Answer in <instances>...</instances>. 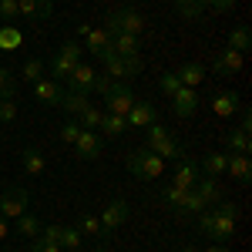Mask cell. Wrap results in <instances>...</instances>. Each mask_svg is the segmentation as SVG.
Listing matches in <instances>:
<instances>
[{
  "mask_svg": "<svg viewBox=\"0 0 252 252\" xmlns=\"http://www.w3.org/2000/svg\"><path fill=\"white\" fill-rule=\"evenodd\" d=\"M44 78V61L40 58H31L24 67H20V81H27V84H34V81Z\"/></svg>",
  "mask_w": 252,
  "mask_h": 252,
  "instance_id": "cell-37",
  "label": "cell"
},
{
  "mask_svg": "<svg viewBox=\"0 0 252 252\" xmlns=\"http://www.w3.org/2000/svg\"><path fill=\"white\" fill-rule=\"evenodd\" d=\"M125 121H128V128H148V125L158 121V108L152 101H135L131 111L125 115Z\"/></svg>",
  "mask_w": 252,
  "mask_h": 252,
  "instance_id": "cell-9",
  "label": "cell"
},
{
  "mask_svg": "<svg viewBox=\"0 0 252 252\" xmlns=\"http://www.w3.org/2000/svg\"><path fill=\"white\" fill-rule=\"evenodd\" d=\"M202 209H209V205H205V202H202V198H198V192H195V189H189V192H185V198H182V205H178V219H192V215H198L202 212Z\"/></svg>",
  "mask_w": 252,
  "mask_h": 252,
  "instance_id": "cell-27",
  "label": "cell"
},
{
  "mask_svg": "<svg viewBox=\"0 0 252 252\" xmlns=\"http://www.w3.org/2000/svg\"><path fill=\"white\" fill-rule=\"evenodd\" d=\"M34 97H37L40 104H47V108H58L61 97H64V88H61V81H34Z\"/></svg>",
  "mask_w": 252,
  "mask_h": 252,
  "instance_id": "cell-12",
  "label": "cell"
},
{
  "mask_svg": "<svg viewBox=\"0 0 252 252\" xmlns=\"http://www.w3.org/2000/svg\"><path fill=\"white\" fill-rule=\"evenodd\" d=\"M104 31H108V34H135V37H138V34L145 31V17L138 14L135 7H118V10L108 14Z\"/></svg>",
  "mask_w": 252,
  "mask_h": 252,
  "instance_id": "cell-2",
  "label": "cell"
},
{
  "mask_svg": "<svg viewBox=\"0 0 252 252\" xmlns=\"http://www.w3.org/2000/svg\"><path fill=\"white\" fill-rule=\"evenodd\" d=\"M225 152H229V155H249V152H252L249 131H242V128H232V131L225 135Z\"/></svg>",
  "mask_w": 252,
  "mask_h": 252,
  "instance_id": "cell-19",
  "label": "cell"
},
{
  "mask_svg": "<svg viewBox=\"0 0 252 252\" xmlns=\"http://www.w3.org/2000/svg\"><path fill=\"white\" fill-rule=\"evenodd\" d=\"M97 131H101V138H118V135H125V131H128V121H125L121 115H108V111H104Z\"/></svg>",
  "mask_w": 252,
  "mask_h": 252,
  "instance_id": "cell-24",
  "label": "cell"
},
{
  "mask_svg": "<svg viewBox=\"0 0 252 252\" xmlns=\"http://www.w3.org/2000/svg\"><path fill=\"white\" fill-rule=\"evenodd\" d=\"M175 74L182 81V88H198V84L205 81V67H202V64H182Z\"/></svg>",
  "mask_w": 252,
  "mask_h": 252,
  "instance_id": "cell-23",
  "label": "cell"
},
{
  "mask_svg": "<svg viewBox=\"0 0 252 252\" xmlns=\"http://www.w3.org/2000/svg\"><path fill=\"white\" fill-rule=\"evenodd\" d=\"M24 44V34H20L14 24H0V51H17Z\"/></svg>",
  "mask_w": 252,
  "mask_h": 252,
  "instance_id": "cell-28",
  "label": "cell"
},
{
  "mask_svg": "<svg viewBox=\"0 0 252 252\" xmlns=\"http://www.w3.org/2000/svg\"><path fill=\"white\" fill-rule=\"evenodd\" d=\"M97 61H104V67H108L111 81H131L138 71H141V58H118L115 47H111V51H104Z\"/></svg>",
  "mask_w": 252,
  "mask_h": 252,
  "instance_id": "cell-4",
  "label": "cell"
},
{
  "mask_svg": "<svg viewBox=\"0 0 252 252\" xmlns=\"http://www.w3.org/2000/svg\"><path fill=\"white\" fill-rule=\"evenodd\" d=\"M81 51H84V47H81L78 40H64V44L58 47V54H61V58L74 61V64H81Z\"/></svg>",
  "mask_w": 252,
  "mask_h": 252,
  "instance_id": "cell-41",
  "label": "cell"
},
{
  "mask_svg": "<svg viewBox=\"0 0 252 252\" xmlns=\"http://www.w3.org/2000/svg\"><path fill=\"white\" fill-rule=\"evenodd\" d=\"M202 3H205V7H212L215 14H229V10L235 7V0H202Z\"/></svg>",
  "mask_w": 252,
  "mask_h": 252,
  "instance_id": "cell-48",
  "label": "cell"
},
{
  "mask_svg": "<svg viewBox=\"0 0 252 252\" xmlns=\"http://www.w3.org/2000/svg\"><path fill=\"white\" fill-rule=\"evenodd\" d=\"M128 172L135 175V178H141V182H152V178H158V175L165 172V158H158L148 148H138V152L128 155Z\"/></svg>",
  "mask_w": 252,
  "mask_h": 252,
  "instance_id": "cell-1",
  "label": "cell"
},
{
  "mask_svg": "<svg viewBox=\"0 0 252 252\" xmlns=\"http://www.w3.org/2000/svg\"><path fill=\"white\" fill-rule=\"evenodd\" d=\"M229 47H232V51H239V54H249V47H252V31H249V24H239V27H232V34H229Z\"/></svg>",
  "mask_w": 252,
  "mask_h": 252,
  "instance_id": "cell-26",
  "label": "cell"
},
{
  "mask_svg": "<svg viewBox=\"0 0 252 252\" xmlns=\"http://www.w3.org/2000/svg\"><path fill=\"white\" fill-rule=\"evenodd\" d=\"M225 161H229V152H209V155L202 158V172L209 175V178H219V175H225Z\"/></svg>",
  "mask_w": 252,
  "mask_h": 252,
  "instance_id": "cell-21",
  "label": "cell"
},
{
  "mask_svg": "<svg viewBox=\"0 0 252 252\" xmlns=\"http://www.w3.org/2000/svg\"><path fill=\"white\" fill-rule=\"evenodd\" d=\"M20 17L17 0H0V24H14Z\"/></svg>",
  "mask_w": 252,
  "mask_h": 252,
  "instance_id": "cell-44",
  "label": "cell"
},
{
  "mask_svg": "<svg viewBox=\"0 0 252 252\" xmlns=\"http://www.w3.org/2000/svg\"><path fill=\"white\" fill-rule=\"evenodd\" d=\"M31 252H64V249H61L58 242H47V239H40V235H37V239L31 242Z\"/></svg>",
  "mask_w": 252,
  "mask_h": 252,
  "instance_id": "cell-47",
  "label": "cell"
},
{
  "mask_svg": "<svg viewBox=\"0 0 252 252\" xmlns=\"http://www.w3.org/2000/svg\"><path fill=\"white\" fill-rule=\"evenodd\" d=\"M158 88H161V91H165V94L172 97L175 91H178V88H182V81H178V74H175V71H168V74H158Z\"/></svg>",
  "mask_w": 252,
  "mask_h": 252,
  "instance_id": "cell-43",
  "label": "cell"
},
{
  "mask_svg": "<svg viewBox=\"0 0 252 252\" xmlns=\"http://www.w3.org/2000/svg\"><path fill=\"white\" fill-rule=\"evenodd\" d=\"M88 104H91V101H88V94H78V91H64V97H61L58 108H64L67 115H81Z\"/></svg>",
  "mask_w": 252,
  "mask_h": 252,
  "instance_id": "cell-29",
  "label": "cell"
},
{
  "mask_svg": "<svg viewBox=\"0 0 252 252\" xmlns=\"http://www.w3.org/2000/svg\"><path fill=\"white\" fill-rule=\"evenodd\" d=\"M128 215H131V205H128L125 198H115V202H108V205H104V212L97 215V219H101V229H104V235L115 232V229H121V225L128 222Z\"/></svg>",
  "mask_w": 252,
  "mask_h": 252,
  "instance_id": "cell-6",
  "label": "cell"
},
{
  "mask_svg": "<svg viewBox=\"0 0 252 252\" xmlns=\"http://www.w3.org/2000/svg\"><path fill=\"white\" fill-rule=\"evenodd\" d=\"M239 104H242V97L235 94V91H219V94L212 97V111L219 118H232L235 111H239Z\"/></svg>",
  "mask_w": 252,
  "mask_h": 252,
  "instance_id": "cell-18",
  "label": "cell"
},
{
  "mask_svg": "<svg viewBox=\"0 0 252 252\" xmlns=\"http://www.w3.org/2000/svg\"><path fill=\"white\" fill-rule=\"evenodd\" d=\"M17 118V101L14 97H0V121H14Z\"/></svg>",
  "mask_w": 252,
  "mask_h": 252,
  "instance_id": "cell-45",
  "label": "cell"
},
{
  "mask_svg": "<svg viewBox=\"0 0 252 252\" xmlns=\"http://www.w3.org/2000/svg\"><path fill=\"white\" fill-rule=\"evenodd\" d=\"M242 64H246V54H239V51H232V47H225V51L215 54L212 71H215V74H239Z\"/></svg>",
  "mask_w": 252,
  "mask_h": 252,
  "instance_id": "cell-10",
  "label": "cell"
},
{
  "mask_svg": "<svg viewBox=\"0 0 252 252\" xmlns=\"http://www.w3.org/2000/svg\"><path fill=\"white\" fill-rule=\"evenodd\" d=\"M94 84H97V71L91 64H84L81 61L78 67L71 71V78H67V91H78V94H94Z\"/></svg>",
  "mask_w": 252,
  "mask_h": 252,
  "instance_id": "cell-7",
  "label": "cell"
},
{
  "mask_svg": "<svg viewBox=\"0 0 252 252\" xmlns=\"http://www.w3.org/2000/svg\"><path fill=\"white\" fill-rule=\"evenodd\" d=\"M27 212V189L24 185H7L0 195V215L3 219H17Z\"/></svg>",
  "mask_w": 252,
  "mask_h": 252,
  "instance_id": "cell-5",
  "label": "cell"
},
{
  "mask_svg": "<svg viewBox=\"0 0 252 252\" xmlns=\"http://www.w3.org/2000/svg\"><path fill=\"white\" fill-rule=\"evenodd\" d=\"M212 212H215V209H212ZM232 232H235V219L215 212V225H212V235H209V239H215V242H229Z\"/></svg>",
  "mask_w": 252,
  "mask_h": 252,
  "instance_id": "cell-25",
  "label": "cell"
},
{
  "mask_svg": "<svg viewBox=\"0 0 252 252\" xmlns=\"http://www.w3.org/2000/svg\"><path fill=\"white\" fill-rule=\"evenodd\" d=\"M195 108H198V91L195 88H178L172 94V111L178 118H192Z\"/></svg>",
  "mask_w": 252,
  "mask_h": 252,
  "instance_id": "cell-11",
  "label": "cell"
},
{
  "mask_svg": "<svg viewBox=\"0 0 252 252\" xmlns=\"http://www.w3.org/2000/svg\"><path fill=\"white\" fill-rule=\"evenodd\" d=\"M172 135V131H168V128H165V125H148V128H145V148H155L158 141H165V138Z\"/></svg>",
  "mask_w": 252,
  "mask_h": 252,
  "instance_id": "cell-39",
  "label": "cell"
},
{
  "mask_svg": "<svg viewBox=\"0 0 252 252\" xmlns=\"http://www.w3.org/2000/svg\"><path fill=\"white\" fill-rule=\"evenodd\" d=\"M7 235H10V229H7V219H3V215H0V242H3V239H7Z\"/></svg>",
  "mask_w": 252,
  "mask_h": 252,
  "instance_id": "cell-51",
  "label": "cell"
},
{
  "mask_svg": "<svg viewBox=\"0 0 252 252\" xmlns=\"http://www.w3.org/2000/svg\"><path fill=\"white\" fill-rule=\"evenodd\" d=\"M131 104H135V91L128 88V81H111L108 91H104V111L125 118L131 111Z\"/></svg>",
  "mask_w": 252,
  "mask_h": 252,
  "instance_id": "cell-3",
  "label": "cell"
},
{
  "mask_svg": "<svg viewBox=\"0 0 252 252\" xmlns=\"http://www.w3.org/2000/svg\"><path fill=\"white\" fill-rule=\"evenodd\" d=\"M20 161H24V172L31 175V178L44 175V168H47V161H44V152H37V148H24Z\"/></svg>",
  "mask_w": 252,
  "mask_h": 252,
  "instance_id": "cell-22",
  "label": "cell"
},
{
  "mask_svg": "<svg viewBox=\"0 0 252 252\" xmlns=\"http://www.w3.org/2000/svg\"><path fill=\"white\" fill-rule=\"evenodd\" d=\"M81 131H84V128H81L78 121H67V125H64V128L58 131V138L64 141V145H74V141L81 138Z\"/></svg>",
  "mask_w": 252,
  "mask_h": 252,
  "instance_id": "cell-42",
  "label": "cell"
},
{
  "mask_svg": "<svg viewBox=\"0 0 252 252\" xmlns=\"http://www.w3.org/2000/svg\"><path fill=\"white\" fill-rule=\"evenodd\" d=\"M81 47H88L94 58H101L104 51H111V34L104 31V27H91L88 34H84V44Z\"/></svg>",
  "mask_w": 252,
  "mask_h": 252,
  "instance_id": "cell-15",
  "label": "cell"
},
{
  "mask_svg": "<svg viewBox=\"0 0 252 252\" xmlns=\"http://www.w3.org/2000/svg\"><path fill=\"white\" fill-rule=\"evenodd\" d=\"M198 175H202V168L195 165L192 158H178V165H175V182L172 185H178V189H195V182H198Z\"/></svg>",
  "mask_w": 252,
  "mask_h": 252,
  "instance_id": "cell-13",
  "label": "cell"
},
{
  "mask_svg": "<svg viewBox=\"0 0 252 252\" xmlns=\"http://www.w3.org/2000/svg\"><path fill=\"white\" fill-rule=\"evenodd\" d=\"M81 128H84V131H97V128H101V118H104V111H101V108H94V104H88V108H84V111H81Z\"/></svg>",
  "mask_w": 252,
  "mask_h": 252,
  "instance_id": "cell-33",
  "label": "cell"
},
{
  "mask_svg": "<svg viewBox=\"0 0 252 252\" xmlns=\"http://www.w3.org/2000/svg\"><path fill=\"white\" fill-rule=\"evenodd\" d=\"M74 67H78L74 61H67V58H61V54H54V58H51V74H54V78H51V81H67Z\"/></svg>",
  "mask_w": 252,
  "mask_h": 252,
  "instance_id": "cell-34",
  "label": "cell"
},
{
  "mask_svg": "<svg viewBox=\"0 0 252 252\" xmlns=\"http://www.w3.org/2000/svg\"><path fill=\"white\" fill-rule=\"evenodd\" d=\"M225 172L232 175V182H239V185H249V178H252V158H249V155H229V161H225Z\"/></svg>",
  "mask_w": 252,
  "mask_h": 252,
  "instance_id": "cell-14",
  "label": "cell"
},
{
  "mask_svg": "<svg viewBox=\"0 0 252 252\" xmlns=\"http://www.w3.org/2000/svg\"><path fill=\"white\" fill-rule=\"evenodd\" d=\"M74 152H78L81 161H94V158L104 152V138H101V131H81V138L74 141Z\"/></svg>",
  "mask_w": 252,
  "mask_h": 252,
  "instance_id": "cell-8",
  "label": "cell"
},
{
  "mask_svg": "<svg viewBox=\"0 0 252 252\" xmlns=\"http://www.w3.org/2000/svg\"><path fill=\"white\" fill-rule=\"evenodd\" d=\"M195 192H198V198H202L205 205H219V202H222V189H219V178L198 175V182H195Z\"/></svg>",
  "mask_w": 252,
  "mask_h": 252,
  "instance_id": "cell-17",
  "label": "cell"
},
{
  "mask_svg": "<svg viewBox=\"0 0 252 252\" xmlns=\"http://www.w3.org/2000/svg\"><path fill=\"white\" fill-rule=\"evenodd\" d=\"M148 152H155L158 158H175V161H178V158L185 155V148H182V145H178V141H175L172 135L165 138V141H158L155 148H148Z\"/></svg>",
  "mask_w": 252,
  "mask_h": 252,
  "instance_id": "cell-32",
  "label": "cell"
},
{
  "mask_svg": "<svg viewBox=\"0 0 252 252\" xmlns=\"http://www.w3.org/2000/svg\"><path fill=\"white\" fill-rule=\"evenodd\" d=\"M17 10H20V17L47 20L51 10H54V3H51V0H17Z\"/></svg>",
  "mask_w": 252,
  "mask_h": 252,
  "instance_id": "cell-16",
  "label": "cell"
},
{
  "mask_svg": "<svg viewBox=\"0 0 252 252\" xmlns=\"http://www.w3.org/2000/svg\"><path fill=\"white\" fill-rule=\"evenodd\" d=\"M215 212H222V215H229V219L239 222V205H235V202H219V209H215Z\"/></svg>",
  "mask_w": 252,
  "mask_h": 252,
  "instance_id": "cell-49",
  "label": "cell"
},
{
  "mask_svg": "<svg viewBox=\"0 0 252 252\" xmlns=\"http://www.w3.org/2000/svg\"><path fill=\"white\" fill-rule=\"evenodd\" d=\"M185 192L189 189H178V185H168L165 192H161V202L172 209V212H178V205H182V198H185Z\"/></svg>",
  "mask_w": 252,
  "mask_h": 252,
  "instance_id": "cell-40",
  "label": "cell"
},
{
  "mask_svg": "<svg viewBox=\"0 0 252 252\" xmlns=\"http://www.w3.org/2000/svg\"><path fill=\"white\" fill-rule=\"evenodd\" d=\"M182 252H198V249H195V246H185V249H182Z\"/></svg>",
  "mask_w": 252,
  "mask_h": 252,
  "instance_id": "cell-52",
  "label": "cell"
},
{
  "mask_svg": "<svg viewBox=\"0 0 252 252\" xmlns=\"http://www.w3.org/2000/svg\"><path fill=\"white\" fill-rule=\"evenodd\" d=\"M175 10L185 20H198L202 10H205V3H202V0H175Z\"/></svg>",
  "mask_w": 252,
  "mask_h": 252,
  "instance_id": "cell-36",
  "label": "cell"
},
{
  "mask_svg": "<svg viewBox=\"0 0 252 252\" xmlns=\"http://www.w3.org/2000/svg\"><path fill=\"white\" fill-rule=\"evenodd\" d=\"M205 252H232V249H229L225 242H215V246H209V249H205Z\"/></svg>",
  "mask_w": 252,
  "mask_h": 252,
  "instance_id": "cell-50",
  "label": "cell"
},
{
  "mask_svg": "<svg viewBox=\"0 0 252 252\" xmlns=\"http://www.w3.org/2000/svg\"><path fill=\"white\" fill-rule=\"evenodd\" d=\"M94 252H108V249H94Z\"/></svg>",
  "mask_w": 252,
  "mask_h": 252,
  "instance_id": "cell-53",
  "label": "cell"
},
{
  "mask_svg": "<svg viewBox=\"0 0 252 252\" xmlns=\"http://www.w3.org/2000/svg\"><path fill=\"white\" fill-rule=\"evenodd\" d=\"M111 47H115L118 58H138V37L135 34H111Z\"/></svg>",
  "mask_w": 252,
  "mask_h": 252,
  "instance_id": "cell-20",
  "label": "cell"
},
{
  "mask_svg": "<svg viewBox=\"0 0 252 252\" xmlns=\"http://www.w3.org/2000/svg\"><path fill=\"white\" fill-rule=\"evenodd\" d=\"M81 239H84V235H81L78 229H71V225H61V229H58V246H61V249H67V252H78L81 249Z\"/></svg>",
  "mask_w": 252,
  "mask_h": 252,
  "instance_id": "cell-30",
  "label": "cell"
},
{
  "mask_svg": "<svg viewBox=\"0 0 252 252\" xmlns=\"http://www.w3.org/2000/svg\"><path fill=\"white\" fill-rule=\"evenodd\" d=\"M0 97H17V74L10 67H0Z\"/></svg>",
  "mask_w": 252,
  "mask_h": 252,
  "instance_id": "cell-38",
  "label": "cell"
},
{
  "mask_svg": "<svg viewBox=\"0 0 252 252\" xmlns=\"http://www.w3.org/2000/svg\"><path fill=\"white\" fill-rule=\"evenodd\" d=\"M195 219H198V229H202V232H205V235H212V225H215V212H212V209H209V212L202 209V212L195 215Z\"/></svg>",
  "mask_w": 252,
  "mask_h": 252,
  "instance_id": "cell-46",
  "label": "cell"
},
{
  "mask_svg": "<svg viewBox=\"0 0 252 252\" xmlns=\"http://www.w3.org/2000/svg\"><path fill=\"white\" fill-rule=\"evenodd\" d=\"M78 232L81 235H91V239H104V229H101V219L91 212H84L78 219Z\"/></svg>",
  "mask_w": 252,
  "mask_h": 252,
  "instance_id": "cell-31",
  "label": "cell"
},
{
  "mask_svg": "<svg viewBox=\"0 0 252 252\" xmlns=\"http://www.w3.org/2000/svg\"><path fill=\"white\" fill-rule=\"evenodd\" d=\"M14 222H17V235H40V229H44L40 219H37V215H31V212L17 215Z\"/></svg>",
  "mask_w": 252,
  "mask_h": 252,
  "instance_id": "cell-35",
  "label": "cell"
}]
</instances>
